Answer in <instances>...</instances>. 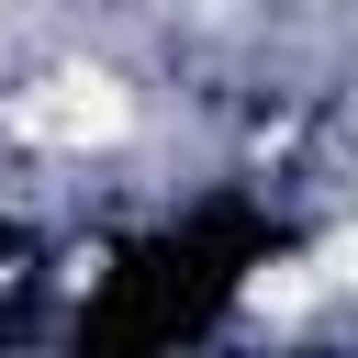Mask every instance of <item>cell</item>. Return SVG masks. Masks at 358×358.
<instances>
[{
  "instance_id": "1",
  "label": "cell",
  "mask_w": 358,
  "mask_h": 358,
  "mask_svg": "<svg viewBox=\"0 0 358 358\" xmlns=\"http://www.w3.org/2000/svg\"><path fill=\"white\" fill-rule=\"evenodd\" d=\"M123 112H134V101H123L112 78H45V90L11 101V134H22V145H112Z\"/></svg>"
}]
</instances>
